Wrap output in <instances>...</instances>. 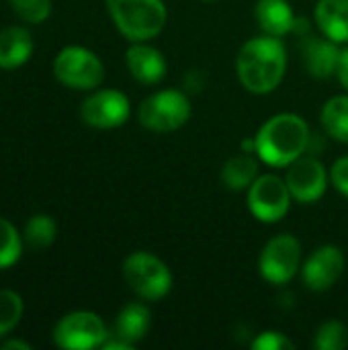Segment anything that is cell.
<instances>
[{
    "instance_id": "cell-16",
    "label": "cell",
    "mask_w": 348,
    "mask_h": 350,
    "mask_svg": "<svg viewBox=\"0 0 348 350\" xmlns=\"http://www.w3.org/2000/svg\"><path fill=\"white\" fill-rule=\"evenodd\" d=\"M125 64L129 74L146 86H154L164 80L168 64L160 49L148 41H133L125 51Z\"/></svg>"
},
{
    "instance_id": "cell-10",
    "label": "cell",
    "mask_w": 348,
    "mask_h": 350,
    "mask_svg": "<svg viewBox=\"0 0 348 350\" xmlns=\"http://www.w3.org/2000/svg\"><path fill=\"white\" fill-rule=\"evenodd\" d=\"M131 115V103L127 94L115 88H101L90 92L80 105V117L94 129H117L125 125Z\"/></svg>"
},
{
    "instance_id": "cell-11",
    "label": "cell",
    "mask_w": 348,
    "mask_h": 350,
    "mask_svg": "<svg viewBox=\"0 0 348 350\" xmlns=\"http://www.w3.org/2000/svg\"><path fill=\"white\" fill-rule=\"evenodd\" d=\"M330 174L320 158L314 154H304L287 166L285 183L291 191L293 201L310 205L326 195Z\"/></svg>"
},
{
    "instance_id": "cell-26",
    "label": "cell",
    "mask_w": 348,
    "mask_h": 350,
    "mask_svg": "<svg viewBox=\"0 0 348 350\" xmlns=\"http://www.w3.org/2000/svg\"><path fill=\"white\" fill-rule=\"evenodd\" d=\"M250 347L254 350H293L295 345L293 340L287 338V334L279 332V330H265L260 334H256V338L250 342Z\"/></svg>"
},
{
    "instance_id": "cell-1",
    "label": "cell",
    "mask_w": 348,
    "mask_h": 350,
    "mask_svg": "<svg viewBox=\"0 0 348 350\" xmlns=\"http://www.w3.org/2000/svg\"><path fill=\"white\" fill-rule=\"evenodd\" d=\"M287 72V47L281 37L256 35L248 39L236 55L240 84L252 94H271L279 88Z\"/></svg>"
},
{
    "instance_id": "cell-29",
    "label": "cell",
    "mask_w": 348,
    "mask_h": 350,
    "mask_svg": "<svg viewBox=\"0 0 348 350\" xmlns=\"http://www.w3.org/2000/svg\"><path fill=\"white\" fill-rule=\"evenodd\" d=\"M0 349L2 350H31V345L29 342H25V340H6V342H2L0 345Z\"/></svg>"
},
{
    "instance_id": "cell-15",
    "label": "cell",
    "mask_w": 348,
    "mask_h": 350,
    "mask_svg": "<svg viewBox=\"0 0 348 350\" xmlns=\"http://www.w3.org/2000/svg\"><path fill=\"white\" fill-rule=\"evenodd\" d=\"M340 45L326 35H302L299 53L306 72L316 80H328L336 76V66L340 57Z\"/></svg>"
},
{
    "instance_id": "cell-6",
    "label": "cell",
    "mask_w": 348,
    "mask_h": 350,
    "mask_svg": "<svg viewBox=\"0 0 348 350\" xmlns=\"http://www.w3.org/2000/svg\"><path fill=\"white\" fill-rule=\"evenodd\" d=\"M51 70L55 80L72 90H94L105 80V64L94 51L82 45L64 47L55 55Z\"/></svg>"
},
{
    "instance_id": "cell-17",
    "label": "cell",
    "mask_w": 348,
    "mask_h": 350,
    "mask_svg": "<svg viewBox=\"0 0 348 350\" xmlns=\"http://www.w3.org/2000/svg\"><path fill=\"white\" fill-rule=\"evenodd\" d=\"M33 37L27 27L10 25L0 31V70H16L33 55Z\"/></svg>"
},
{
    "instance_id": "cell-8",
    "label": "cell",
    "mask_w": 348,
    "mask_h": 350,
    "mask_svg": "<svg viewBox=\"0 0 348 350\" xmlns=\"http://www.w3.org/2000/svg\"><path fill=\"white\" fill-rule=\"evenodd\" d=\"M111 332L94 312L78 310L66 314L53 328V345L66 350H90L103 347Z\"/></svg>"
},
{
    "instance_id": "cell-5",
    "label": "cell",
    "mask_w": 348,
    "mask_h": 350,
    "mask_svg": "<svg viewBox=\"0 0 348 350\" xmlns=\"http://www.w3.org/2000/svg\"><path fill=\"white\" fill-rule=\"evenodd\" d=\"M191 100L183 90L164 88L146 96L137 107V121L154 133H172L191 119Z\"/></svg>"
},
{
    "instance_id": "cell-12",
    "label": "cell",
    "mask_w": 348,
    "mask_h": 350,
    "mask_svg": "<svg viewBox=\"0 0 348 350\" xmlns=\"http://www.w3.org/2000/svg\"><path fill=\"white\" fill-rule=\"evenodd\" d=\"M345 269H347L345 252L334 244H324L316 248L302 265V281L306 289L314 293H324L340 281Z\"/></svg>"
},
{
    "instance_id": "cell-23",
    "label": "cell",
    "mask_w": 348,
    "mask_h": 350,
    "mask_svg": "<svg viewBox=\"0 0 348 350\" xmlns=\"http://www.w3.org/2000/svg\"><path fill=\"white\" fill-rule=\"evenodd\" d=\"M23 312V297L12 289H0V338L8 336L18 326Z\"/></svg>"
},
{
    "instance_id": "cell-18",
    "label": "cell",
    "mask_w": 348,
    "mask_h": 350,
    "mask_svg": "<svg viewBox=\"0 0 348 350\" xmlns=\"http://www.w3.org/2000/svg\"><path fill=\"white\" fill-rule=\"evenodd\" d=\"M314 21L328 39L338 45L348 43V0H320L314 10Z\"/></svg>"
},
{
    "instance_id": "cell-14",
    "label": "cell",
    "mask_w": 348,
    "mask_h": 350,
    "mask_svg": "<svg viewBox=\"0 0 348 350\" xmlns=\"http://www.w3.org/2000/svg\"><path fill=\"white\" fill-rule=\"evenodd\" d=\"M254 18L263 33L273 37H285L297 33L299 37L310 33V23L297 16L287 0H258L254 6Z\"/></svg>"
},
{
    "instance_id": "cell-28",
    "label": "cell",
    "mask_w": 348,
    "mask_h": 350,
    "mask_svg": "<svg viewBox=\"0 0 348 350\" xmlns=\"http://www.w3.org/2000/svg\"><path fill=\"white\" fill-rule=\"evenodd\" d=\"M336 78L348 92V47L340 49V57H338V66H336Z\"/></svg>"
},
{
    "instance_id": "cell-3",
    "label": "cell",
    "mask_w": 348,
    "mask_h": 350,
    "mask_svg": "<svg viewBox=\"0 0 348 350\" xmlns=\"http://www.w3.org/2000/svg\"><path fill=\"white\" fill-rule=\"evenodd\" d=\"M105 4L117 31L131 43L158 37L168 21L164 0H105Z\"/></svg>"
},
{
    "instance_id": "cell-9",
    "label": "cell",
    "mask_w": 348,
    "mask_h": 350,
    "mask_svg": "<svg viewBox=\"0 0 348 350\" xmlns=\"http://www.w3.org/2000/svg\"><path fill=\"white\" fill-rule=\"evenodd\" d=\"M291 191L279 174H258L246 191L248 211L263 224H277L289 213Z\"/></svg>"
},
{
    "instance_id": "cell-7",
    "label": "cell",
    "mask_w": 348,
    "mask_h": 350,
    "mask_svg": "<svg viewBox=\"0 0 348 350\" xmlns=\"http://www.w3.org/2000/svg\"><path fill=\"white\" fill-rule=\"evenodd\" d=\"M258 273L271 285H287L302 273V244L291 234L273 236L260 250Z\"/></svg>"
},
{
    "instance_id": "cell-20",
    "label": "cell",
    "mask_w": 348,
    "mask_h": 350,
    "mask_svg": "<svg viewBox=\"0 0 348 350\" xmlns=\"http://www.w3.org/2000/svg\"><path fill=\"white\" fill-rule=\"evenodd\" d=\"M320 123L328 137L348 144V94H336L324 103Z\"/></svg>"
},
{
    "instance_id": "cell-30",
    "label": "cell",
    "mask_w": 348,
    "mask_h": 350,
    "mask_svg": "<svg viewBox=\"0 0 348 350\" xmlns=\"http://www.w3.org/2000/svg\"><path fill=\"white\" fill-rule=\"evenodd\" d=\"M203 2H213V0H203Z\"/></svg>"
},
{
    "instance_id": "cell-4",
    "label": "cell",
    "mask_w": 348,
    "mask_h": 350,
    "mask_svg": "<svg viewBox=\"0 0 348 350\" xmlns=\"http://www.w3.org/2000/svg\"><path fill=\"white\" fill-rule=\"evenodd\" d=\"M123 279L144 301H160L172 289L170 267L160 256L146 250L131 252L123 260Z\"/></svg>"
},
{
    "instance_id": "cell-22",
    "label": "cell",
    "mask_w": 348,
    "mask_h": 350,
    "mask_svg": "<svg viewBox=\"0 0 348 350\" xmlns=\"http://www.w3.org/2000/svg\"><path fill=\"white\" fill-rule=\"evenodd\" d=\"M23 246V234H18V230L6 217H0V271L10 269L21 260Z\"/></svg>"
},
{
    "instance_id": "cell-19",
    "label": "cell",
    "mask_w": 348,
    "mask_h": 350,
    "mask_svg": "<svg viewBox=\"0 0 348 350\" xmlns=\"http://www.w3.org/2000/svg\"><path fill=\"white\" fill-rule=\"evenodd\" d=\"M258 156L252 152H240L226 160L222 166V183L230 191H248L258 176Z\"/></svg>"
},
{
    "instance_id": "cell-21",
    "label": "cell",
    "mask_w": 348,
    "mask_h": 350,
    "mask_svg": "<svg viewBox=\"0 0 348 350\" xmlns=\"http://www.w3.org/2000/svg\"><path fill=\"white\" fill-rule=\"evenodd\" d=\"M55 236H57V224L47 213H37V215L29 217V221L25 224V230H23L25 242L35 250L49 248L55 242Z\"/></svg>"
},
{
    "instance_id": "cell-13",
    "label": "cell",
    "mask_w": 348,
    "mask_h": 350,
    "mask_svg": "<svg viewBox=\"0 0 348 350\" xmlns=\"http://www.w3.org/2000/svg\"><path fill=\"white\" fill-rule=\"evenodd\" d=\"M150 328H152L150 308L142 301H131V304L123 306L121 312L117 314L115 324H113V332H111L109 340L103 345V349H131L148 336Z\"/></svg>"
},
{
    "instance_id": "cell-25",
    "label": "cell",
    "mask_w": 348,
    "mask_h": 350,
    "mask_svg": "<svg viewBox=\"0 0 348 350\" xmlns=\"http://www.w3.org/2000/svg\"><path fill=\"white\" fill-rule=\"evenodd\" d=\"M12 12L31 25H39L51 14V0H8Z\"/></svg>"
},
{
    "instance_id": "cell-27",
    "label": "cell",
    "mask_w": 348,
    "mask_h": 350,
    "mask_svg": "<svg viewBox=\"0 0 348 350\" xmlns=\"http://www.w3.org/2000/svg\"><path fill=\"white\" fill-rule=\"evenodd\" d=\"M330 183L332 187L340 193L348 197V156L338 158L332 168H330Z\"/></svg>"
},
{
    "instance_id": "cell-2",
    "label": "cell",
    "mask_w": 348,
    "mask_h": 350,
    "mask_svg": "<svg viewBox=\"0 0 348 350\" xmlns=\"http://www.w3.org/2000/svg\"><path fill=\"white\" fill-rule=\"evenodd\" d=\"M256 156L273 168H287L310 152L312 129L302 115L277 113L267 119L254 135Z\"/></svg>"
},
{
    "instance_id": "cell-24",
    "label": "cell",
    "mask_w": 348,
    "mask_h": 350,
    "mask_svg": "<svg viewBox=\"0 0 348 350\" xmlns=\"http://www.w3.org/2000/svg\"><path fill=\"white\" fill-rule=\"evenodd\" d=\"M348 347V328L340 320H328L320 324L314 336V349L345 350Z\"/></svg>"
}]
</instances>
